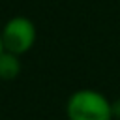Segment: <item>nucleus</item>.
<instances>
[{
  "label": "nucleus",
  "mask_w": 120,
  "mask_h": 120,
  "mask_svg": "<svg viewBox=\"0 0 120 120\" xmlns=\"http://www.w3.org/2000/svg\"><path fill=\"white\" fill-rule=\"evenodd\" d=\"M21 73V56L9 51L0 52V79L2 81H13Z\"/></svg>",
  "instance_id": "3"
},
{
  "label": "nucleus",
  "mask_w": 120,
  "mask_h": 120,
  "mask_svg": "<svg viewBox=\"0 0 120 120\" xmlns=\"http://www.w3.org/2000/svg\"><path fill=\"white\" fill-rule=\"evenodd\" d=\"M4 51V41H2V30H0V52Z\"/></svg>",
  "instance_id": "5"
},
{
  "label": "nucleus",
  "mask_w": 120,
  "mask_h": 120,
  "mask_svg": "<svg viewBox=\"0 0 120 120\" xmlns=\"http://www.w3.org/2000/svg\"><path fill=\"white\" fill-rule=\"evenodd\" d=\"M0 30H2L4 49L9 52H15L19 56L28 52L34 47L36 38H38V30H36L34 21L24 15L11 17L9 21H6V24Z\"/></svg>",
  "instance_id": "2"
},
{
  "label": "nucleus",
  "mask_w": 120,
  "mask_h": 120,
  "mask_svg": "<svg viewBox=\"0 0 120 120\" xmlns=\"http://www.w3.org/2000/svg\"><path fill=\"white\" fill-rule=\"evenodd\" d=\"M66 116L68 120H114L112 101L94 88H81L68 98Z\"/></svg>",
  "instance_id": "1"
},
{
  "label": "nucleus",
  "mask_w": 120,
  "mask_h": 120,
  "mask_svg": "<svg viewBox=\"0 0 120 120\" xmlns=\"http://www.w3.org/2000/svg\"><path fill=\"white\" fill-rule=\"evenodd\" d=\"M112 114H114V118H120V98L112 101Z\"/></svg>",
  "instance_id": "4"
}]
</instances>
